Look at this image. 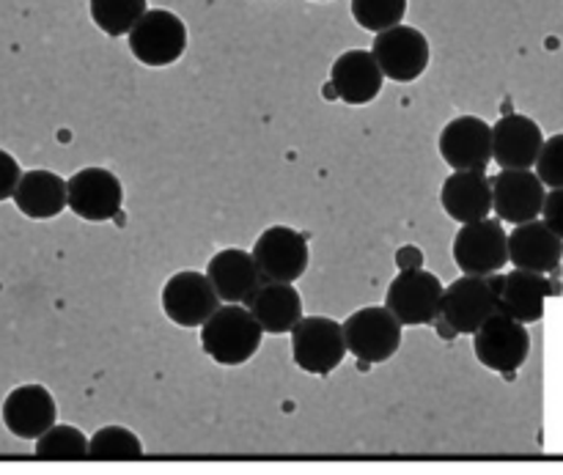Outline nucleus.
Returning <instances> with one entry per match:
<instances>
[{
	"mask_svg": "<svg viewBox=\"0 0 563 475\" xmlns=\"http://www.w3.org/2000/svg\"><path fill=\"white\" fill-rule=\"evenodd\" d=\"M401 328L405 324L388 311V306L361 308L344 322L350 355L372 366L388 363L401 350Z\"/></svg>",
	"mask_w": 563,
	"mask_h": 475,
	"instance_id": "6",
	"label": "nucleus"
},
{
	"mask_svg": "<svg viewBox=\"0 0 563 475\" xmlns=\"http://www.w3.org/2000/svg\"><path fill=\"white\" fill-rule=\"evenodd\" d=\"M69 181V209L88 223H108L119 218L124 187L108 168H82Z\"/></svg>",
	"mask_w": 563,
	"mask_h": 475,
	"instance_id": "13",
	"label": "nucleus"
},
{
	"mask_svg": "<svg viewBox=\"0 0 563 475\" xmlns=\"http://www.w3.org/2000/svg\"><path fill=\"white\" fill-rule=\"evenodd\" d=\"M438 148L451 170H487L493 163V126L478 115H460L443 126Z\"/></svg>",
	"mask_w": 563,
	"mask_h": 475,
	"instance_id": "14",
	"label": "nucleus"
},
{
	"mask_svg": "<svg viewBox=\"0 0 563 475\" xmlns=\"http://www.w3.org/2000/svg\"><path fill=\"white\" fill-rule=\"evenodd\" d=\"M537 174L550 190L563 187V132L544 141L542 154L537 159Z\"/></svg>",
	"mask_w": 563,
	"mask_h": 475,
	"instance_id": "28",
	"label": "nucleus"
},
{
	"mask_svg": "<svg viewBox=\"0 0 563 475\" xmlns=\"http://www.w3.org/2000/svg\"><path fill=\"white\" fill-rule=\"evenodd\" d=\"M563 258V236L555 234L548 223H520L509 234V262L517 269H531V273H553Z\"/></svg>",
	"mask_w": 563,
	"mask_h": 475,
	"instance_id": "20",
	"label": "nucleus"
},
{
	"mask_svg": "<svg viewBox=\"0 0 563 475\" xmlns=\"http://www.w3.org/2000/svg\"><path fill=\"white\" fill-rule=\"evenodd\" d=\"M454 262L465 275H495L509 264V234L498 220L465 223L454 236Z\"/></svg>",
	"mask_w": 563,
	"mask_h": 475,
	"instance_id": "8",
	"label": "nucleus"
},
{
	"mask_svg": "<svg viewBox=\"0 0 563 475\" xmlns=\"http://www.w3.org/2000/svg\"><path fill=\"white\" fill-rule=\"evenodd\" d=\"M143 443L126 427H104L88 443V460L93 462H137L143 460Z\"/></svg>",
	"mask_w": 563,
	"mask_h": 475,
	"instance_id": "25",
	"label": "nucleus"
},
{
	"mask_svg": "<svg viewBox=\"0 0 563 475\" xmlns=\"http://www.w3.org/2000/svg\"><path fill=\"white\" fill-rule=\"evenodd\" d=\"M58 421V407L44 385H20L3 401V423L14 438L38 440Z\"/></svg>",
	"mask_w": 563,
	"mask_h": 475,
	"instance_id": "16",
	"label": "nucleus"
},
{
	"mask_svg": "<svg viewBox=\"0 0 563 475\" xmlns=\"http://www.w3.org/2000/svg\"><path fill=\"white\" fill-rule=\"evenodd\" d=\"M385 71L372 49H346L330 69V93L344 104H368L379 97Z\"/></svg>",
	"mask_w": 563,
	"mask_h": 475,
	"instance_id": "15",
	"label": "nucleus"
},
{
	"mask_svg": "<svg viewBox=\"0 0 563 475\" xmlns=\"http://www.w3.org/2000/svg\"><path fill=\"white\" fill-rule=\"evenodd\" d=\"M262 335L264 328L251 308L225 302L201 324V350L218 366H245L262 346Z\"/></svg>",
	"mask_w": 563,
	"mask_h": 475,
	"instance_id": "1",
	"label": "nucleus"
},
{
	"mask_svg": "<svg viewBox=\"0 0 563 475\" xmlns=\"http://www.w3.org/2000/svg\"><path fill=\"white\" fill-rule=\"evenodd\" d=\"M88 443L86 434L75 427H66V423H55L53 429L42 434L36 440V460L42 462H82L88 460Z\"/></svg>",
	"mask_w": 563,
	"mask_h": 475,
	"instance_id": "26",
	"label": "nucleus"
},
{
	"mask_svg": "<svg viewBox=\"0 0 563 475\" xmlns=\"http://www.w3.org/2000/svg\"><path fill=\"white\" fill-rule=\"evenodd\" d=\"M550 295H555V291L548 275L515 267L509 275H504L500 311L515 317L517 322L533 324L544 317V300Z\"/></svg>",
	"mask_w": 563,
	"mask_h": 475,
	"instance_id": "23",
	"label": "nucleus"
},
{
	"mask_svg": "<svg viewBox=\"0 0 563 475\" xmlns=\"http://www.w3.org/2000/svg\"><path fill=\"white\" fill-rule=\"evenodd\" d=\"M544 198H548V187L531 168H500V174L493 179L495 214L504 223L520 225L537 220L544 209Z\"/></svg>",
	"mask_w": 563,
	"mask_h": 475,
	"instance_id": "12",
	"label": "nucleus"
},
{
	"mask_svg": "<svg viewBox=\"0 0 563 475\" xmlns=\"http://www.w3.org/2000/svg\"><path fill=\"white\" fill-rule=\"evenodd\" d=\"M445 286L427 269H401L388 286L385 306L405 328H423L443 313Z\"/></svg>",
	"mask_w": 563,
	"mask_h": 475,
	"instance_id": "4",
	"label": "nucleus"
},
{
	"mask_svg": "<svg viewBox=\"0 0 563 475\" xmlns=\"http://www.w3.org/2000/svg\"><path fill=\"white\" fill-rule=\"evenodd\" d=\"M253 317L267 335H286L302 319V297L286 280H264L256 295L247 300Z\"/></svg>",
	"mask_w": 563,
	"mask_h": 475,
	"instance_id": "21",
	"label": "nucleus"
},
{
	"mask_svg": "<svg viewBox=\"0 0 563 475\" xmlns=\"http://www.w3.org/2000/svg\"><path fill=\"white\" fill-rule=\"evenodd\" d=\"M20 179H22L20 163H16L9 152L0 148V203L14 198V190L16 185H20Z\"/></svg>",
	"mask_w": 563,
	"mask_h": 475,
	"instance_id": "29",
	"label": "nucleus"
},
{
	"mask_svg": "<svg viewBox=\"0 0 563 475\" xmlns=\"http://www.w3.org/2000/svg\"><path fill=\"white\" fill-rule=\"evenodd\" d=\"M251 253L264 278L286 280V284L300 280L311 262L308 240L291 225H269L267 231H262Z\"/></svg>",
	"mask_w": 563,
	"mask_h": 475,
	"instance_id": "11",
	"label": "nucleus"
},
{
	"mask_svg": "<svg viewBox=\"0 0 563 475\" xmlns=\"http://www.w3.org/2000/svg\"><path fill=\"white\" fill-rule=\"evenodd\" d=\"M542 218L555 234L563 236V187H555V190L548 192L544 198V209H542Z\"/></svg>",
	"mask_w": 563,
	"mask_h": 475,
	"instance_id": "30",
	"label": "nucleus"
},
{
	"mask_svg": "<svg viewBox=\"0 0 563 475\" xmlns=\"http://www.w3.org/2000/svg\"><path fill=\"white\" fill-rule=\"evenodd\" d=\"M440 203H443L445 214L460 225L489 218L495 212L493 179H487L484 170H454L443 181Z\"/></svg>",
	"mask_w": 563,
	"mask_h": 475,
	"instance_id": "18",
	"label": "nucleus"
},
{
	"mask_svg": "<svg viewBox=\"0 0 563 475\" xmlns=\"http://www.w3.org/2000/svg\"><path fill=\"white\" fill-rule=\"evenodd\" d=\"M218 308L220 297L209 275L196 273V269H181L165 280L163 311L179 328H201Z\"/></svg>",
	"mask_w": 563,
	"mask_h": 475,
	"instance_id": "9",
	"label": "nucleus"
},
{
	"mask_svg": "<svg viewBox=\"0 0 563 475\" xmlns=\"http://www.w3.org/2000/svg\"><path fill=\"white\" fill-rule=\"evenodd\" d=\"M187 27L174 11L152 9L130 31V53L143 66H170L185 55Z\"/></svg>",
	"mask_w": 563,
	"mask_h": 475,
	"instance_id": "7",
	"label": "nucleus"
},
{
	"mask_svg": "<svg viewBox=\"0 0 563 475\" xmlns=\"http://www.w3.org/2000/svg\"><path fill=\"white\" fill-rule=\"evenodd\" d=\"M473 352H476L478 363L489 372L498 374H515L526 366L528 355H531V335H528V324L517 322L509 313L498 311L489 322L473 333Z\"/></svg>",
	"mask_w": 563,
	"mask_h": 475,
	"instance_id": "5",
	"label": "nucleus"
},
{
	"mask_svg": "<svg viewBox=\"0 0 563 475\" xmlns=\"http://www.w3.org/2000/svg\"><path fill=\"white\" fill-rule=\"evenodd\" d=\"M500 289L504 275H462L454 284L445 286L443 313L454 333L473 335L484 322L500 311Z\"/></svg>",
	"mask_w": 563,
	"mask_h": 475,
	"instance_id": "2",
	"label": "nucleus"
},
{
	"mask_svg": "<svg viewBox=\"0 0 563 475\" xmlns=\"http://www.w3.org/2000/svg\"><path fill=\"white\" fill-rule=\"evenodd\" d=\"M207 275L220 300L240 302V306H247L258 286L267 280L253 253L240 251V247H225V251L214 253L207 264Z\"/></svg>",
	"mask_w": 563,
	"mask_h": 475,
	"instance_id": "19",
	"label": "nucleus"
},
{
	"mask_svg": "<svg viewBox=\"0 0 563 475\" xmlns=\"http://www.w3.org/2000/svg\"><path fill=\"white\" fill-rule=\"evenodd\" d=\"M352 16L368 33H383L401 25L407 14V0H352Z\"/></svg>",
	"mask_w": 563,
	"mask_h": 475,
	"instance_id": "27",
	"label": "nucleus"
},
{
	"mask_svg": "<svg viewBox=\"0 0 563 475\" xmlns=\"http://www.w3.org/2000/svg\"><path fill=\"white\" fill-rule=\"evenodd\" d=\"M544 146V132L531 115H500L493 126V159L500 168H537Z\"/></svg>",
	"mask_w": 563,
	"mask_h": 475,
	"instance_id": "17",
	"label": "nucleus"
},
{
	"mask_svg": "<svg viewBox=\"0 0 563 475\" xmlns=\"http://www.w3.org/2000/svg\"><path fill=\"white\" fill-rule=\"evenodd\" d=\"M372 53L385 77H390L394 82L418 80L432 58L429 38L412 25H396L377 33Z\"/></svg>",
	"mask_w": 563,
	"mask_h": 475,
	"instance_id": "10",
	"label": "nucleus"
},
{
	"mask_svg": "<svg viewBox=\"0 0 563 475\" xmlns=\"http://www.w3.org/2000/svg\"><path fill=\"white\" fill-rule=\"evenodd\" d=\"M289 335L297 368H302L306 374H317V377L333 374L350 352L344 324L328 317H302Z\"/></svg>",
	"mask_w": 563,
	"mask_h": 475,
	"instance_id": "3",
	"label": "nucleus"
},
{
	"mask_svg": "<svg viewBox=\"0 0 563 475\" xmlns=\"http://www.w3.org/2000/svg\"><path fill=\"white\" fill-rule=\"evenodd\" d=\"M93 25L108 36H130L132 27L146 14V0H88Z\"/></svg>",
	"mask_w": 563,
	"mask_h": 475,
	"instance_id": "24",
	"label": "nucleus"
},
{
	"mask_svg": "<svg viewBox=\"0 0 563 475\" xmlns=\"http://www.w3.org/2000/svg\"><path fill=\"white\" fill-rule=\"evenodd\" d=\"M14 203L25 218L53 220L69 209V181L53 170H27L14 190Z\"/></svg>",
	"mask_w": 563,
	"mask_h": 475,
	"instance_id": "22",
	"label": "nucleus"
}]
</instances>
